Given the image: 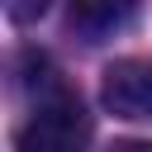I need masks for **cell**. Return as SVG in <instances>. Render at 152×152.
Segmentation results:
<instances>
[{"mask_svg":"<svg viewBox=\"0 0 152 152\" xmlns=\"http://www.w3.org/2000/svg\"><path fill=\"white\" fill-rule=\"evenodd\" d=\"M86 142H90V114L81 95L66 86H48L14 133V152H86Z\"/></svg>","mask_w":152,"mask_h":152,"instance_id":"6da1fadb","label":"cell"},{"mask_svg":"<svg viewBox=\"0 0 152 152\" xmlns=\"http://www.w3.org/2000/svg\"><path fill=\"white\" fill-rule=\"evenodd\" d=\"M104 109H114L119 119H152V57H119L104 66Z\"/></svg>","mask_w":152,"mask_h":152,"instance_id":"7a4b0ae2","label":"cell"},{"mask_svg":"<svg viewBox=\"0 0 152 152\" xmlns=\"http://www.w3.org/2000/svg\"><path fill=\"white\" fill-rule=\"evenodd\" d=\"M138 5L142 0H66V19L86 43H100V38L124 33L138 19Z\"/></svg>","mask_w":152,"mask_h":152,"instance_id":"3957f363","label":"cell"},{"mask_svg":"<svg viewBox=\"0 0 152 152\" xmlns=\"http://www.w3.org/2000/svg\"><path fill=\"white\" fill-rule=\"evenodd\" d=\"M109 152H152V142H114Z\"/></svg>","mask_w":152,"mask_h":152,"instance_id":"5b68a950","label":"cell"},{"mask_svg":"<svg viewBox=\"0 0 152 152\" xmlns=\"http://www.w3.org/2000/svg\"><path fill=\"white\" fill-rule=\"evenodd\" d=\"M33 14H43V0H10V19H33Z\"/></svg>","mask_w":152,"mask_h":152,"instance_id":"277c9868","label":"cell"}]
</instances>
